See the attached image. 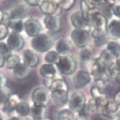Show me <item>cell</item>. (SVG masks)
I'll list each match as a JSON object with an SVG mask.
<instances>
[{"label": "cell", "mask_w": 120, "mask_h": 120, "mask_svg": "<svg viewBox=\"0 0 120 120\" xmlns=\"http://www.w3.org/2000/svg\"><path fill=\"white\" fill-rule=\"evenodd\" d=\"M32 68L21 62L13 70V75L17 80H23L27 78L31 74Z\"/></svg>", "instance_id": "20"}, {"label": "cell", "mask_w": 120, "mask_h": 120, "mask_svg": "<svg viewBox=\"0 0 120 120\" xmlns=\"http://www.w3.org/2000/svg\"><path fill=\"white\" fill-rule=\"evenodd\" d=\"M91 113H92V112H91L89 106L87 102V104L86 105V106H84V108L83 109V110H82L78 114V116L79 117V118L87 119L89 116H90Z\"/></svg>", "instance_id": "41"}, {"label": "cell", "mask_w": 120, "mask_h": 120, "mask_svg": "<svg viewBox=\"0 0 120 120\" xmlns=\"http://www.w3.org/2000/svg\"><path fill=\"white\" fill-rule=\"evenodd\" d=\"M115 104L118 106H120V90L117 91L114 96V100Z\"/></svg>", "instance_id": "45"}, {"label": "cell", "mask_w": 120, "mask_h": 120, "mask_svg": "<svg viewBox=\"0 0 120 120\" xmlns=\"http://www.w3.org/2000/svg\"><path fill=\"white\" fill-rule=\"evenodd\" d=\"M95 57V51L90 45H86L84 47L81 48L80 49L79 58L83 63L87 64Z\"/></svg>", "instance_id": "24"}, {"label": "cell", "mask_w": 120, "mask_h": 120, "mask_svg": "<svg viewBox=\"0 0 120 120\" xmlns=\"http://www.w3.org/2000/svg\"><path fill=\"white\" fill-rule=\"evenodd\" d=\"M51 120L50 119L47 118H42V119H40V120Z\"/></svg>", "instance_id": "51"}, {"label": "cell", "mask_w": 120, "mask_h": 120, "mask_svg": "<svg viewBox=\"0 0 120 120\" xmlns=\"http://www.w3.org/2000/svg\"><path fill=\"white\" fill-rule=\"evenodd\" d=\"M20 96L17 93H12L7 102L2 106V112L4 115H9L15 111V108L22 101Z\"/></svg>", "instance_id": "16"}, {"label": "cell", "mask_w": 120, "mask_h": 120, "mask_svg": "<svg viewBox=\"0 0 120 120\" xmlns=\"http://www.w3.org/2000/svg\"><path fill=\"white\" fill-rule=\"evenodd\" d=\"M44 83L50 92L65 91L68 92V86L67 83L63 79L54 78L53 79H44Z\"/></svg>", "instance_id": "15"}, {"label": "cell", "mask_w": 120, "mask_h": 120, "mask_svg": "<svg viewBox=\"0 0 120 120\" xmlns=\"http://www.w3.org/2000/svg\"><path fill=\"white\" fill-rule=\"evenodd\" d=\"M50 93L44 87H38L33 90L32 100L33 104L46 106L49 102Z\"/></svg>", "instance_id": "11"}, {"label": "cell", "mask_w": 120, "mask_h": 120, "mask_svg": "<svg viewBox=\"0 0 120 120\" xmlns=\"http://www.w3.org/2000/svg\"><path fill=\"white\" fill-rule=\"evenodd\" d=\"M73 47V44L70 39L66 38H61L55 42V50L60 55L68 54Z\"/></svg>", "instance_id": "18"}, {"label": "cell", "mask_w": 120, "mask_h": 120, "mask_svg": "<svg viewBox=\"0 0 120 120\" xmlns=\"http://www.w3.org/2000/svg\"><path fill=\"white\" fill-rule=\"evenodd\" d=\"M119 111V106L116 105L114 101H109L106 106L101 112V115L107 118H112L116 115Z\"/></svg>", "instance_id": "28"}, {"label": "cell", "mask_w": 120, "mask_h": 120, "mask_svg": "<svg viewBox=\"0 0 120 120\" xmlns=\"http://www.w3.org/2000/svg\"><path fill=\"white\" fill-rule=\"evenodd\" d=\"M8 27L12 29V32L20 33L24 30V22L23 20H10Z\"/></svg>", "instance_id": "34"}, {"label": "cell", "mask_w": 120, "mask_h": 120, "mask_svg": "<svg viewBox=\"0 0 120 120\" xmlns=\"http://www.w3.org/2000/svg\"><path fill=\"white\" fill-rule=\"evenodd\" d=\"M7 83V79L5 74L1 71H0V86L3 87H6Z\"/></svg>", "instance_id": "43"}, {"label": "cell", "mask_w": 120, "mask_h": 120, "mask_svg": "<svg viewBox=\"0 0 120 120\" xmlns=\"http://www.w3.org/2000/svg\"><path fill=\"white\" fill-rule=\"evenodd\" d=\"M0 120H5V115L3 114V112H0Z\"/></svg>", "instance_id": "50"}, {"label": "cell", "mask_w": 120, "mask_h": 120, "mask_svg": "<svg viewBox=\"0 0 120 120\" xmlns=\"http://www.w3.org/2000/svg\"><path fill=\"white\" fill-rule=\"evenodd\" d=\"M1 87L0 86V91H1Z\"/></svg>", "instance_id": "53"}, {"label": "cell", "mask_w": 120, "mask_h": 120, "mask_svg": "<svg viewBox=\"0 0 120 120\" xmlns=\"http://www.w3.org/2000/svg\"><path fill=\"white\" fill-rule=\"evenodd\" d=\"M58 120H78V116L69 108H63L57 114Z\"/></svg>", "instance_id": "31"}, {"label": "cell", "mask_w": 120, "mask_h": 120, "mask_svg": "<svg viewBox=\"0 0 120 120\" xmlns=\"http://www.w3.org/2000/svg\"><path fill=\"white\" fill-rule=\"evenodd\" d=\"M7 44L12 51H18L24 46V40L20 33L11 32L8 36Z\"/></svg>", "instance_id": "14"}, {"label": "cell", "mask_w": 120, "mask_h": 120, "mask_svg": "<svg viewBox=\"0 0 120 120\" xmlns=\"http://www.w3.org/2000/svg\"><path fill=\"white\" fill-rule=\"evenodd\" d=\"M52 39L46 33H41L34 38L30 42L32 49L38 53H45L50 50L52 46Z\"/></svg>", "instance_id": "5"}, {"label": "cell", "mask_w": 120, "mask_h": 120, "mask_svg": "<svg viewBox=\"0 0 120 120\" xmlns=\"http://www.w3.org/2000/svg\"><path fill=\"white\" fill-rule=\"evenodd\" d=\"M73 84L77 88L84 87L92 80V76L90 73L83 68L77 70L73 74L72 77Z\"/></svg>", "instance_id": "10"}, {"label": "cell", "mask_w": 120, "mask_h": 120, "mask_svg": "<svg viewBox=\"0 0 120 120\" xmlns=\"http://www.w3.org/2000/svg\"><path fill=\"white\" fill-rule=\"evenodd\" d=\"M92 40V42L94 45L98 47L102 46L103 45H106L108 42V35H102V36H96V37L91 38Z\"/></svg>", "instance_id": "36"}, {"label": "cell", "mask_w": 120, "mask_h": 120, "mask_svg": "<svg viewBox=\"0 0 120 120\" xmlns=\"http://www.w3.org/2000/svg\"><path fill=\"white\" fill-rule=\"evenodd\" d=\"M7 120H24L23 117L19 116V115H13L10 116Z\"/></svg>", "instance_id": "46"}, {"label": "cell", "mask_w": 120, "mask_h": 120, "mask_svg": "<svg viewBox=\"0 0 120 120\" xmlns=\"http://www.w3.org/2000/svg\"><path fill=\"white\" fill-rule=\"evenodd\" d=\"M5 58H4L3 55L0 54V68L3 67L5 65Z\"/></svg>", "instance_id": "47"}, {"label": "cell", "mask_w": 120, "mask_h": 120, "mask_svg": "<svg viewBox=\"0 0 120 120\" xmlns=\"http://www.w3.org/2000/svg\"><path fill=\"white\" fill-rule=\"evenodd\" d=\"M23 63L30 68L35 67L39 63V56L32 49L24 50L23 54Z\"/></svg>", "instance_id": "17"}, {"label": "cell", "mask_w": 120, "mask_h": 120, "mask_svg": "<svg viewBox=\"0 0 120 120\" xmlns=\"http://www.w3.org/2000/svg\"><path fill=\"white\" fill-rule=\"evenodd\" d=\"M111 77L120 83V56L115 60L111 67Z\"/></svg>", "instance_id": "33"}, {"label": "cell", "mask_w": 120, "mask_h": 120, "mask_svg": "<svg viewBox=\"0 0 120 120\" xmlns=\"http://www.w3.org/2000/svg\"><path fill=\"white\" fill-rule=\"evenodd\" d=\"M59 73L64 75H71L77 70V63L75 58L70 54L60 55L55 64Z\"/></svg>", "instance_id": "4"}, {"label": "cell", "mask_w": 120, "mask_h": 120, "mask_svg": "<svg viewBox=\"0 0 120 120\" xmlns=\"http://www.w3.org/2000/svg\"><path fill=\"white\" fill-rule=\"evenodd\" d=\"M90 17L86 15L81 10L72 13L70 22L75 29H88L89 27Z\"/></svg>", "instance_id": "8"}, {"label": "cell", "mask_w": 120, "mask_h": 120, "mask_svg": "<svg viewBox=\"0 0 120 120\" xmlns=\"http://www.w3.org/2000/svg\"><path fill=\"white\" fill-rule=\"evenodd\" d=\"M8 14L10 20L24 19L29 14L28 5L25 2L17 4L12 8Z\"/></svg>", "instance_id": "12"}, {"label": "cell", "mask_w": 120, "mask_h": 120, "mask_svg": "<svg viewBox=\"0 0 120 120\" xmlns=\"http://www.w3.org/2000/svg\"><path fill=\"white\" fill-rule=\"evenodd\" d=\"M90 94L92 98L89 100L87 104L90 109L91 112L101 115L102 111L109 101L104 91L95 85L91 88Z\"/></svg>", "instance_id": "3"}, {"label": "cell", "mask_w": 120, "mask_h": 120, "mask_svg": "<svg viewBox=\"0 0 120 120\" xmlns=\"http://www.w3.org/2000/svg\"><path fill=\"white\" fill-rule=\"evenodd\" d=\"M60 55L55 50H49L44 56V60L46 63L55 65L60 58Z\"/></svg>", "instance_id": "35"}, {"label": "cell", "mask_w": 120, "mask_h": 120, "mask_svg": "<svg viewBox=\"0 0 120 120\" xmlns=\"http://www.w3.org/2000/svg\"><path fill=\"white\" fill-rule=\"evenodd\" d=\"M46 114V106L33 104L31 105L30 115L34 120L45 118Z\"/></svg>", "instance_id": "27"}, {"label": "cell", "mask_w": 120, "mask_h": 120, "mask_svg": "<svg viewBox=\"0 0 120 120\" xmlns=\"http://www.w3.org/2000/svg\"><path fill=\"white\" fill-rule=\"evenodd\" d=\"M112 14L116 19H120V3H116L113 5L112 8Z\"/></svg>", "instance_id": "42"}, {"label": "cell", "mask_w": 120, "mask_h": 120, "mask_svg": "<svg viewBox=\"0 0 120 120\" xmlns=\"http://www.w3.org/2000/svg\"><path fill=\"white\" fill-rule=\"evenodd\" d=\"M0 54L5 58L12 54L11 49L10 48L7 42L3 41L0 42Z\"/></svg>", "instance_id": "39"}, {"label": "cell", "mask_w": 120, "mask_h": 120, "mask_svg": "<svg viewBox=\"0 0 120 120\" xmlns=\"http://www.w3.org/2000/svg\"><path fill=\"white\" fill-rule=\"evenodd\" d=\"M50 97L53 103L57 106H63L68 104L70 98L68 92L65 91L50 92Z\"/></svg>", "instance_id": "19"}, {"label": "cell", "mask_w": 120, "mask_h": 120, "mask_svg": "<svg viewBox=\"0 0 120 120\" xmlns=\"http://www.w3.org/2000/svg\"><path fill=\"white\" fill-rule=\"evenodd\" d=\"M45 27L51 33H57L61 29V20L56 14L45 15L43 19Z\"/></svg>", "instance_id": "13"}, {"label": "cell", "mask_w": 120, "mask_h": 120, "mask_svg": "<svg viewBox=\"0 0 120 120\" xmlns=\"http://www.w3.org/2000/svg\"><path fill=\"white\" fill-rule=\"evenodd\" d=\"M90 38V34L88 29H74L70 35L73 45L80 48L88 45Z\"/></svg>", "instance_id": "6"}, {"label": "cell", "mask_w": 120, "mask_h": 120, "mask_svg": "<svg viewBox=\"0 0 120 120\" xmlns=\"http://www.w3.org/2000/svg\"><path fill=\"white\" fill-rule=\"evenodd\" d=\"M80 10L86 14L90 17L92 13L99 11L98 1H82L80 3Z\"/></svg>", "instance_id": "25"}, {"label": "cell", "mask_w": 120, "mask_h": 120, "mask_svg": "<svg viewBox=\"0 0 120 120\" xmlns=\"http://www.w3.org/2000/svg\"><path fill=\"white\" fill-rule=\"evenodd\" d=\"M41 1H39V0H27V1H25V3L30 6H39L41 4Z\"/></svg>", "instance_id": "44"}, {"label": "cell", "mask_w": 120, "mask_h": 120, "mask_svg": "<svg viewBox=\"0 0 120 120\" xmlns=\"http://www.w3.org/2000/svg\"><path fill=\"white\" fill-rule=\"evenodd\" d=\"M24 30L29 36L34 38L42 33V24L36 19H27L24 22Z\"/></svg>", "instance_id": "9"}, {"label": "cell", "mask_w": 120, "mask_h": 120, "mask_svg": "<svg viewBox=\"0 0 120 120\" xmlns=\"http://www.w3.org/2000/svg\"><path fill=\"white\" fill-rule=\"evenodd\" d=\"M75 1L74 0H65L58 1V7L60 10L64 11H68L74 5Z\"/></svg>", "instance_id": "38"}, {"label": "cell", "mask_w": 120, "mask_h": 120, "mask_svg": "<svg viewBox=\"0 0 120 120\" xmlns=\"http://www.w3.org/2000/svg\"><path fill=\"white\" fill-rule=\"evenodd\" d=\"M9 27L3 23H0V41H2L9 35Z\"/></svg>", "instance_id": "40"}, {"label": "cell", "mask_w": 120, "mask_h": 120, "mask_svg": "<svg viewBox=\"0 0 120 120\" xmlns=\"http://www.w3.org/2000/svg\"><path fill=\"white\" fill-rule=\"evenodd\" d=\"M112 120H120V109L118 111V112L112 119Z\"/></svg>", "instance_id": "48"}, {"label": "cell", "mask_w": 120, "mask_h": 120, "mask_svg": "<svg viewBox=\"0 0 120 120\" xmlns=\"http://www.w3.org/2000/svg\"><path fill=\"white\" fill-rule=\"evenodd\" d=\"M78 120H88L86 118H79Z\"/></svg>", "instance_id": "52"}, {"label": "cell", "mask_w": 120, "mask_h": 120, "mask_svg": "<svg viewBox=\"0 0 120 120\" xmlns=\"http://www.w3.org/2000/svg\"><path fill=\"white\" fill-rule=\"evenodd\" d=\"M107 33L114 39H120V19H112L108 23Z\"/></svg>", "instance_id": "21"}, {"label": "cell", "mask_w": 120, "mask_h": 120, "mask_svg": "<svg viewBox=\"0 0 120 120\" xmlns=\"http://www.w3.org/2000/svg\"><path fill=\"white\" fill-rule=\"evenodd\" d=\"M31 105L27 101H22L15 108V111L17 115L21 117H26L30 115Z\"/></svg>", "instance_id": "30"}, {"label": "cell", "mask_w": 120, "mask_h": 120, "mask_svg": "<svg viewBox=\"0 0 120 120\" xmlns=\"http://www.w3.org/2000/svg\"><path fill=\"white\" fill-rule=\"evenodd\" d=\"M105 49L115 60L120 56V44L116 41H109Z\"/></svg>", "instance_id": "29"}, {"label": "cell", "mask_w": 120, "mask_h": 120, "mask_svg": "<svg viewBox=\"0 0 120 120\" xmlns=\"http://www.w3.org/2000/svg\"><path fill=\"white\" fill-rule=\"evenodd\" d=\"M4 17V13L0 8V23H2Z\"/></svg>", "instance_id": "49"}, {"label": "cell", "mask_w": 120, "mask_h": 120, "mask_svg": "<svg viewBox=\"0 0 120 120\" xmlns=\"http://www.w3.org/2000/svg\"><path fill=\"white\" fill-rule=\"evenodd\" d=\"M116 1H98V10L106 16V18L112 15V8Z\"/></svg>", "instance_id": "26"}, {"label": "cell", "mask_w": 120, "mask_h": 120, "mask_svg": "<svg viewBox=\"0 0 120 120\" xmlns=\"http://www.w3.org/2000/svg\"><path fill=\"white\" fill-rule=\"evenodd\" d=\"M11 92L7 87H3L0 91V105L5 104L11 95Z\"/></svg>", "instance_id": "37"}, {"label": "cell", "mask_w": 120, "mask_h": 120, "mask_svg": "<svg viewBox=\"0 0 120 120\" xmlns=\"http://www.w3.org/2000/svg\"><path fill=\"white\" fill-rule=\"evenodd\" d=\"M86 104L87 101L85 95L80 91L74 92L69 98L68 102V108L77 115L83 110Z\"/></svg>", "instance_id": "7"}, {"label": "cell", "mask_w": 120, "mask_h": 120, "mask_svg": "<svg viewBox=\"0 0 120 120\" xmlns=\"http://www.w3.org/2000/svg\"><path fill=\"white\" fill-rule=\"evenodd\" d=\"M56 73V68L54 64L44 63L39 68V74L44 79H53Z\"/></svg>", "instance_id": "23"}, {"label": "cell", "mask_w": 120, "mask_h": 120, "mask_svg": "<svg viewBox=\"0 0 120 120\" xmlns=\"http://www.w3.org/2000/svg\"><path fill=\"white\" fill-rule=\"evenodd\" d=\"M115 61L104 53L87 63V71L94 80L102 79L108 82L112 79L111 67Z\"/></svg>", "instance_id": "1"}, {"label": "cell", "mask_w": 120, "mask_h": 120, "mask_svg": "<svg viewBox=\"0 0 120 120\" xmlns=\"http://www.w3.org/2000/svg\"><path fill=\"white\" fill-rule=\"evenodd\" d=\"M21 63L20 57L17 54H12L5 58V65L7 69L13 70Z\"/></svg>", "instance_id": "32"}, {"label": "cell", "mask_w": 120, "mask_h": 120, "mask_svg": "<svg viewBox=\"0 0 120 120\" xmlns=\"http://www.w3.org/2000/svg\"><path fill=\"white\" fill-rule=\"evenodd\" d=\"M107 18L99 11L92 13L90 17L89 27L90 37L102 36L107 35Z\"/></svg>", "instance_id": "2"}, {"label": "cell", "mask_w": 120, "mask_h": 120, "mask_svg": "<svg viewBox=\"0 0 120 120\" xmlns=\"http://www.w3.org/2000/svg\"><path fill=\"white\" fill-rule=\"evenodd\" d=\"M41 11L45 15H50L55 14V13L59 8L58 1H42L39 5Z\"/></svg>", "instance_id": "22"}]
</instances>
